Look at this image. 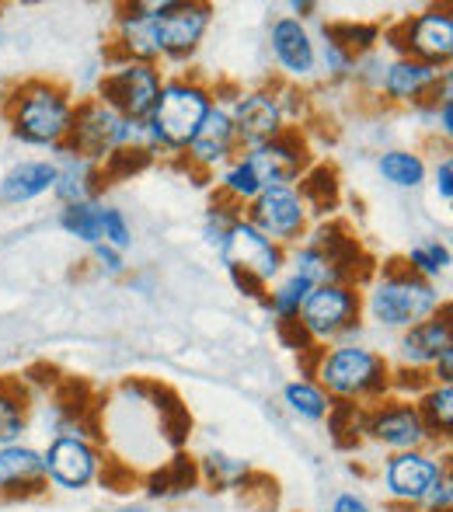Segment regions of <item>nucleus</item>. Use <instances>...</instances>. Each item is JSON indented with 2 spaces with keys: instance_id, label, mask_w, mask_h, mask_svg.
Masks as SVG:
<instances>
[{
  "instance_id": "nucleus-1",
  "label": "nucleus",
  "mask_w": 453,
  "mask_h": 512,
  "mask_svg": "<svg viewBox=\"0 0 453 512\" xmlns=\"http://www.w3.org/2000/svg\"><path fill=\"white\" fill-rule=\"evenodd\" d=\"M391 373L394 363L384 352L370 345H328L311 352V373L307 377L321 387L332 401L342 405L370 408L377 401L391 398Z\"/></svg>"
},
{
  "instance_id": "nucleus-2",
  "label": "nucleus",
  "mask_w": 453,
  "mask_h": 512,
  "mask_svg": "<svg viewBox=\"0 0 453 512\" xmlns=\"http://www.w3.org/2000/svg\"><path fill=\"white\" fill-rule=\"evenodd\" d=\"M77 98L60 81L32 77V81L14 84L4 95L7 129L18 143L39 150H60L67 147L70 126H74Z\"/></svg>"
},
{
  "instance_id": "nucleus-3",
  "label": "nucleus",
  "mask_w": 453,
  "mask_h": 512,
  "mask_svg": "<svg viewBox=\"0 0 453 512\" xmlns=\"http://www.w3.org/2000/svg\"><path fill=\"white\" fill-rule=\"evenodd\" d=\"M447 304L440 286L419 279L401 262H387L384 269L370 272V283L363 286V314L384 331H408Z\"/></svg>"
},
{
  "instance_id": "nucleus-4",
  "label": "nucleus",
  "mask_w": 453,
  "mask_h": 512,
  "mask_svg": "<svg viewBox=\"0 0 453 512\" xmlns=\"http://www.w3.org/2000/svg\"><path fill=\"white\" fill-rule=\"evenodd\" d=\"M217 91L210 84H203L192 74L164 77L161 98H157L154 112L147 119V143L150 154H171L182 157L189 140L196 136V129L203 126V119L210 115Z\"/></svg>"
},
{
  "instance_id": "nucleus-5",
  "label": "nucleus",
  "mask_w": 453,
  "mask_h": 512,
  "mask_svg": "<svg viewBox=\"0 0 453 512\" xmlns=\"http://www.w3.org/2000/svg\"><path fill=\"white\" fill-rule=\"evenodd\" d=\"M67 150L95 161L98 168H105L122 150H136V154L154 157L147 143V122L122 119V115L115 112L112 105H105L98 95L77 102L74 126H70V136H67Z\"/></svg>"
},
{
  "instance_id": "nucleus-6",
  "label": "nucleus",
  "mask_w": 453,
  "mask_h": 512,
  "mask_svg": "<svg viewBox=\"0 0 453 512\" xmlns=\"http://www.w3.org/2000/svg\"><path fill=\"white\" fill-rule=\"evenodd\" d=\"M217 255L227 265V276L234 279L237 290L251 300H262L265 290L286 272V248L265 237L251 220H244V213L230 223Z\"/></svg>"
},
{
  "instance_id": "nucleus-7",
  "label": "nucleus",
  "mask_w": 453,
  "mask_h": 512,
  "mask_svg": "<svg viewBox=\"0 0 453 512\" xmlns=\"http://www.w3.org/2000/svg\"><path fill=\"white\" fill-rule=\"evenodd\" d=\"M307 342L318 345H349L363 331V290L352 283L314 286L297 314Z\"/></svg>"
},
{
  "instance_id": "nucleus-8",
  "label": "nucleus",
  "mask_w": 453,
  "mask_h": 512,
  "mask_svg": "<svg viewBox=\"0 0 453 512\" xmlns=\"http://www.w3.org/2000/svg\"><path fill=\"white\" fill-rule=\"evenodd\" d=\"M150 25L161 63H185L203 46L213 25V4L206 0H150Z\"/></svg>"
},
{
  "instance_id": "nucleus-9",
  "label": "nucleus",
  "mask_w": 453,
  "mask_h": 512,
  "mask_svg": "<svg viewBox=\"0 0 453 512\" xmlns=\"http://www.w3.org/2000/svg\"><path fill=\"white\" fill-rule=\"evenodd\" d=\"M164 88V70L157 63H136V60H115L98 81L95 95L105 105H112L122 119L129 122H147L154 112L157 98Z\"/></svg>"
},
{
  "instance_id": "nucleus-10",
  "label": "nucleus",
  "mask_w": 453,
  "mask_h": 512,
  "mask_svg": "<svg viewBox=\"0 0 453 512\" xmlns=\"http://www.w3.org/2000/svg\"><path fill=\"white\" fill-rule=\"evenodd\" d=\"M387 46L398 56H412V60L433 63L440 70H450L453 60V11L450 7H426L419 14H408L398 28L384 32Z\"/></svg>"
},
{
  "instance_id": "nucleus-11",
  "label": "nucleus",
  "mask_w": 453,
  "mask_h": 512,
  "mask_svg": "<svg viewBox=\"0 0 453 512\" xmlns=\"http://www.w3.org/2000/svg\"><path fill=\"white\" fill-rule=\"evenodd\" d=\"M359 432H363L366 439H373L377 446H384L387 453L429 450V446L436 443V439L429 436L415 401L394 398V394L377 401V405L363 408V415H359Z\"/></svg>"
},
{
  "instance_id": "nucleus-12",
  "label": "nucleus",
  "mask_w": 453,
  "mask_h": 512,
  "mask_svg": "<svg viewBox=\"0 0 453 512\" xmlns=\"http://www.w3.org/2000/svg\"><path fill=\"white\" fill-rule=\"evenodd\" d=\"M46 460V481L60 492H84L102 478V450L84 429L56 432L53 443L42 450Z\"/></svg>"
},
{
  "instance_id": "nucleus-13",
  "label": "nucleus",
  "mask_w": 453,
  "mask_h": 512,
  "mask_svg": "<svg viewBox=\"0 0 453 512\" xmlns=\"http://www.w3.org/2000/svg\"><path fill=\"white\" fill-rule=\"evenodd\" d=\"M450 474V457H436L433 450H405L391 453L380 467V481L394 506L419 509L426 495Z\"/></svg>"
},
{
  "instance_id": "nucleus-14",
  "label": "nucleus",
  "mask_w": 453,
  "mask_h": 512,
  "mask_svg": "<svg viewBox=\"0 0 453 512\" xmlns=\"http://www.w3.org/2000/svg\"><path fill=\"white\" fill-rule=\"evenodd\" d=\"M244 220H251L265 237L290 251L293 244H300L311 230V209H307L304 196L297 192V185H276L265 189L244 206Z\"/></svg>"
},
{
  "instance_id": "nucleus-15",
  "label": "nucleus",
  "mask_w": 453,
  "mask_h": 512,
  "mask_svg": "<svg viewBox=\"0 0 453 512\" xmlns=\"http://www.w3.org/2000/svg\"><path fill=\"white\" fill-rule=\"evenodd\" d=\"M220 102L227 105L237 147L241 150L262 147V143L276 140V136H283L290 129L276 88H248V91H237L234 98H220Z\"/></svg>"
},
{
  "instance_id": "nucleus-16",
  "label": "nucleus",
  "mask_w": 453,
  "mask_h": 512,
  "mask_svg": "<svg viewBox=\"0 0 453 512\" xmlns=\"http://www.w3.org/2000/svg\"><path fill=\"white\" fill-rule=\"evenodd\" d=\"M241 157L248 161V168L255 171L258 185L265 189H276V185H297L300 178L311 171V143L300 129H286L283 136L262 143V147L241 150Z\"/></svg>"
},
{
  "instance_id": "nucleus-17",
  "label": "nucleus",
  "mask_w": 453,
  "mask_h": 512,
  "mask_svg": "<svg viewBox=\"0 0 453 512\" xmlns=\"http://www.w3.org/2000/svg\"><path fill=\"white\" fill-rule=\"evenodd\" d=\"M447 81H450V70L412 60V56H394V60H387L384 70H380L377 91L387 105L419 108V105H426Z\"/></svg>"
},
{
  "instance_id": "nucleus-18",
  "label": "nucleus",
  "mask_w": 453,
  "mask_h": 512,
  "mask_svg": "<svg viewBox=\"0 0 453 512\" xmlns=\"http://www.w3.org/2000/svg\"><path fill=\"white\" fill-rule=\"evenodd\" d=\"M237 154H241V147H237L234 122H230L227 105L217 98L210 115L203 119V126L196 129V136H192L189 147H185L182 164L189 171H196V175L210 178V175H217L220 168H227Z\"/></svg>"
},
{
  "instance_id": "nucleus-19",
  "label": "nucleus",
  "mask_w": 453,
  "mask_h": 512,
  "mask_svg": "<svg viewBox=\"0 0 453 512\" xmlns=\"http://www.w3.org/2000/svg\"><path fill=\"white\" fill-rule=\"evenodd\" d=\"M269 49H272L276 67L283 70L293 84L311 81V77L318 74V42H314L311 28H307L304 21L290 18V14L272 21Z\"/></svg>"
},
{
  "instance_id": "nucleus-20",
  "label": "nucleus",
  "mask_w": 453,
  "mask_h": 512,
  "mask_svg": "<svg viewBox=\"0 0 453 512\" xmlns=\"http://www.w3.org/2000/svg\"><path fill=\"white\" fill-rule=\"evenodd\" d=\"M453 345V321H450V304L433 314L429 321L415 324V328L401 331L398 338V366L401 370H419L429 373V366L436 363L443 349Z\"/></svg>"
},
{
  "instance_id": "nucleus-21",
  "label": "nucleus",
  "mask_w": 453,
  "mask_h": 512,
  "mask_svg": "<svg viewBox=\"0 0 453 512\" xmlns=\"http://www.w3.org/2000/svg\"><path fill=\"white\" fill-rule=\"evenodd\" d=\"M46 460L25 439L0 446V499H28L46 492Z\"/></svg>"
},
{
  "instance_id": "nucleus-22",
  "label": "nucleus",
  "mask_w": 453,
  "mask_h": 512,
  "mask_svg": "<svg viewBox=\"0 0 453 512\" xmlns=\"http://www.w3.org/2000/svg\"><path fill=\"white\" fill-rule=\"evenodd\" d=\"M56 185L53 199L60 206H77V203H98L105 192V171L95 161L81 154H70L67 147L56 150Z\"/></svg>"
},
{
  "instance_id": "nucleus-23",
  "label": "nucleus",
  "mask_w": 453,
  "mask_h": 512,
  "mask_svg": "<svg viewBox=\"0 0 453 512\" xmlns=\"http://www.w3.org/2000/svg\"><path fill=\"white\" fill-rule=\"evenodd\" d=\"M53 185H56L53 157H28V161H18L0 178V203L28 206L42 196H53Z\"/></svg>"
},
{
  "instance_id": "nucleus-24",
  "label": "nucleus",
  "mask_w": 453,
  "mask_h": 512,
  "mask_svg": "<svg viewBox=\"0 0 453 512\" xmlns=\"http://www.w3.org/2000/svg\"><path fill=\"white\" fill-rule=\"evenodd\" d=\"M377 175L384 178L391 189L401 192H419L429 178V164L419 150H405V147H391L377 157Z\"/></svg>"
},
{
  "instance_id": "nucleus-25",
  "label": "nucleus",
  "mask_w": 453,
  "mask_h": 512,
  "mask_svg": "<svg viewBox=\"0 0 453 512\" xmlns=\"http://www.w3.org/2000/svg\"><path fill=\"white\" fill-rule=\"evenodd\" d=\"M311 290H314V283H307L304 276L283 272V276L265 290L262 307L276 317V324H290V321H297L300 307H304V300L311 297Z\"/></svg>"
},
{
  "instance_id": "nucleus-26",
  "label": "nucleus",
  "mask_w": 453,
  "mask_h": 512,
  "mask_svg": "<svg viewBox=\"0 0 453 512\" xmlns=\"http://www.w3.org/2000/svg\"><path fill=\"white\" fill-rule=\"evenodd\" d=\"M321 39L335 42V46H342L349 56L363 60V56L377 53L380 39H384V28L373 25V21H328V25L321 28Z\"/></svg>"
},
{
  "instance_id": "nucleus-27",
  "label": "nucleus",
  "mask_w": 453,
  "mask_h": 512,
  "mask_svg": "<svg viewBox=\"0 0 453 512\" xmlns=\"http://www.w3.org/2000/svg\"><path fill=\"white\" fill-rule=\"evenodd\" d=\"M283 405L290 408V415H297L300 422L318 425V422H325V418L332 415L335 401L328 398V394L321 391L311 377H297V380H290V384L283 387Z\"/></svg>"
},
{
  "instance_id": "nucleus-28",
  "label": "nucleus",
  "mask_w": 453,
  "mask_h": 512,
  "mask_svg": "<svg viewBox=\"0 0 453 512\" xmlns=\"http://www.w3.org/2000/svg\"><path fill=\"white\" fill-rule=\"evenodd\" d=\"M28 432V394L18 380L0 377V446L21 443Z\"/></svg>"
},
{
  "instance_id": "nucleus-29",
  "label": "nucleus",
  "mask_w": 453,
  "mask_h": 512,
  "mask_svg": "<svg viewBox=\"0 0 453 512\" xmlns=\"http://www.w3.org/2000/svg\"><path fill=\"white\" fill-rule=\"evenodd\" d=\"M415 408H419L422 422H426L429 436L436 443H447L453 432V384H429L426 391L415 398Z\"/></svg>"
},
{
  "instance_id": "nucleus-30",
  "label": "nucleus",
  "mask_w": 453,
  "mask_h": 512,
  "mask_svg": "<svg viewBox=\"0 0 453 512\" xmlns=\"http://www.w3.org/2000/svg\"><path fill=\"white\" fill-rule=\"evenodd\" d=\"M401 265H405L408 272H415L419 279H426V283H440L453 265L450 244L440 241V237H426V241L412 244V248L405 251Z\"/></svg>"
},
{
  "instance_id": "nucleus-31",
  "label": "nucleus",
  "mask_w": 453,
  "mask_h": 512,
  "mask_svg": "<svg viewBox=\"0 0 453 512\" xmlns=\"http://www.w3.org/2000/svg\"><path fill=\"white\" fill-rule=\"evenodd\" d=\"M258 192H262V185H258L255 171L248 168V161H244L241 154H237L227 168H220V175H217V199L220 203H227V206H234L244 213V206H248Z\"/></svg>"
},
{
  "instance_id": "nucleus-32",
  "label": "nucleus",
  "mask_w": 453,
  "mask_h": 512,
  "mask_svg": "<svg viewBox=\"0 0 453 512\" xmlns=\"http://www.w3.org/2000/svg\"><path fill=\"white\" fill-rule=\"evenodd\" d=\"M297 192L304 196L311 216L314 213L325 216L339 206V175H335V168H328V164H311V171L297 182Z\"/></svg>"
},
{
  "instance_id": "nucleus-33",
  "label": "nucleus",
  "mask_w": 453,
  "mask_h": 512,
  "mask_svg": "<svg viewBox=\"0 0 453 512\" xmlns=\"http://www.w3.org/2000/svg\"><path fill=\"white\" fill-rule=\"evenodd\" d=\"M60 230L74 241L88 244H102V199L98 203H77V206H60V216H56Z\"/></svg>"
},
{
  "instance_id": "nucleus-34",
  "label": "nucleus",
  "mask_w": 453,
  "mask_h": 512,
  "mask_svg": "<svg viewBox=\"0 0 453 512\" xmlns=\"http://www.w3.org/2000/svg\"><path fill=\"white\" fill-rule=\"evenodd\" d=\"M199 474L210 478L213 485H220V488H241L244 481H248L251 467L237 457H227V453H206L203 464H199Z\"/></svg>"
},
{
  "instance_id": "nucleus-35",
  "label": "nucleus",
  "mask_w": 453,
  "mask_h": 512,
  "mask_svg": "<svg viewBox=\"0 0 453 512\" xmlns=\"http://www.w3.org/2000/svg\"><path fill=\"white\" fill-rule=\"evenodd\" d=\"M102 244L122 251V255L133 248V223L126 220V213H122L119 206L102 203Z\"/></svg>"
},
{
  "instance_id": "nucleus-36",
  "label": "nucleus",
  "mask_w": 453,
  "mask_h": 512,
  "mask_svg": "<svg viewBox=\"0 0 453 512\" xmlns=\"http://www.w3.org/2000/svg\"><path fill=\"white\" fill-rule=\"evenodd\" d=\"M318 70H325L328 81H345V77L356 74V56H349L342 46L321 39L318 46Z\"/></svg>"
},
{
  "instance_id": "nucleus-37",
  "label": "nucleus",
  "mask_w": 453,
  "mask_h": 512,
  "mask_svg": "<svg viewBox=\"0 0 453 512\" xmlns=\"http://www.w3.org/2000/svg\"><path fill=\"white\" fill-rule=\"evenodd\" d=\"M241 216V209H234V206H227V203H213L210 209H206V220H203V237H206V244L210 248H220L224 244V234L230 230V223Z\"/></svg>"
},
{
  "instance_id": "nucleus-38",
  "label": "nucleus",
  "mask_w": 453,
  "mask_h": 512,
  "mask_svg": "<svg viewBox=\"0 0 453 512\" xmlns=\"http://www.w3.org/2000/svg\"><path fill=\"white\" fill-rule=\"evenodd\" d=\"M91 258H95L98 272H102L105 279H119V276H126V269H129L126 255L109 248V244H95V248H91Z\"/></svg>"
},
{
  "instance_id": "nucleus-39",
  "label": "nucleus",
  "mask_w": 453,
  "mask_h": 512,
  "mask_svg": "<svg viewBox=\"0 0 453 512\" xmlns=\"http://www.w3.org/2000/svg\"><path fill=\"white\" fill-rule=\"evenodd\" d=\"M433 192H436V199L440 203H453V157L450 154H443L440 161H436V168H433Z\"/></svg>"
},
{
  "instance_id": "nucleus-40",
  "label": "nucleus",
  "mask_w": 453,
  "mask_h": 512,
  "mask_svg": "<svg viewBox=\"0 0 453 512\" xmlns=\"http://www.w3.org/2000/svg\"><path fill=\"white\" fill-rule=\"evenodd\" d=\"M419 509H426V512H450L453 509V481H450V474L426 495V502H422Z\"/></svg>"
},
{
  "instance_id": "nucleus-41",
  "label": "nucleus",
  "mask_w": 453,
  "mask_h": 512,
  "mask_svg": "<svg viewBox=\"0 0 453 512\" xmlns=\"http://www.w3.org/2000/svg\"><path fill=\"white\" fill-rule=\"evenodd\" d=\"M429 380H433V384H453V345L443 349L440 356H436V363L429 366Z\"/></svg>"
},
{
  "instance_id": "nucleus-42",
  "label": "nucleus",
  "mask_w": 453,
  "mask_h": 512,
  "mask_svg": "<svg viewBox=\"0 0 453 512\" xmlns=\"http://www.w3.org/2000/svg\"><path fill=\"white\" fill-rule=\"evenodd\" d=\"M328 512H373L370 509V502L363 499V495H356V492H339L332 499V509Z\"/></svg>"
},
{
  "instance_id": "nucleus-43",
  "label": "nucleus",
  "mask_w": 453,
  "mask_h": 512,
  "mask_svg": "<svg viewBox=\"0 0 453 512\" xmlns=\"http://www.w3.org/2000/svg\"><path fill=\"white\" fill-rule=\"evenodd\" d=\"M318 11H321L318 0H293V4H290V18H297V21L314 18V14H318Z\"/></svg>"
},
{
  "instance_id": "nucleus-44",
  "label": "nucleus",
  "mask_w": 453,
  "mask_h": 512,
  "mask_svg": "<svg viewBox=\"0 0 453 512\" xmlns=\"http://www.w3.org/2000/svg\"><path fill=\"white\" fill-rule=\"evenodd\" d=\"M115 512H147L143 506H122V509H115Z\"/></svg>"
},
{
  "instance_id": "nucleus-45",
  "label": "nucleus",
  "mask_w": 453,
  "mask_h": 512,
  "mask_svg": "<svg viewBox=\"0 0 453 512\" xmlns=\"http://www.w3.org/2000/svg\"><path fill=\"white\" fill-rule=\"evenodd\" d=\"M0 14H4V7H0Z\"/></svg>"
}]
</instances>
